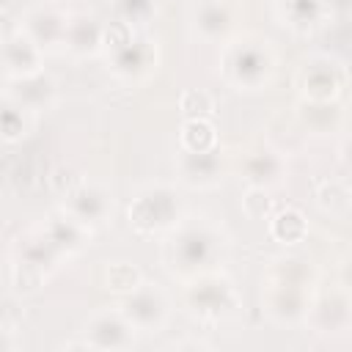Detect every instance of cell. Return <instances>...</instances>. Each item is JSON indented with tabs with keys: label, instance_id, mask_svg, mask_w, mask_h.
<instances>
[{
	"label": "cell",
	"instance_id": "1",
	"mask_svg": "<svg viewBox=\"0 0 352 352\" xmlns=\"http://www.w3.org/2000/svg\"><path fill=\"white\" fill-rule=\"evenodd\" d=\"M223 248H226V236L220 234V228H214L206 220H195V223L182 220L173 228V239L168 242V258L173 272L192 278L214 270V264L223 256Z\"/></svg>",
	"mask_w": 352,
	"mask_h": 352
},
{
	"label": "cell",
	"instance_id": "2",
	"mask_svg": "<svg viewBox=\"0 0 352 352\" xmlns=\"http://www.w3.org/2000/svg\"><path fill=\"white\" fill-rule=\"evenodd\" d=\"M223 72H226V80L236 85L239 91H258L272 80L275 55L267 41L253 38V36L226 41Z\"/></svg>",
	"mask_w": 352,
	"mask_h": 352
},
{
	"label": "cell",
	"instance_id": "3",
	"mask_svg": "<svg viewBox=\"0 0 352 352\" xmlns=\"http://www.w3.org/2000/svg\"><path fill=\"white\" fill-rule=\"evenodd\" d=\"M184 206L179 192L170 184H148L143 187L126 209L129 226L138 234H165L182 223Z\"/></svg>",
	"mask_w": 352,
	"mask_h": 352
},
{
	"label": "cell",
	"instance_id": "4",
	"mask_svg": "<svg viewBox=\"0 0 352 352\" xmlns=\"http://www.w3.org/2000/svg\"><path fill=\"white\" fill-rule=\"evenodd\" d=\"M104 50H107V60H110L113 74H118L124 80H140L143 74L151 72L154 58H157L151 41L135 36L132 28L118 22V19H116V25L107 28Z\"/></svg>",
	"mask_w": 352,
	"mask_h": 352
},
{
	"label": "cell",
	"instance_id": "5",
	"mask_svg": "<svg viewBox=\"0 0 352 352\" xmlns=\"http://www.w3.org/2000/svg\"><path fill=\"white\" fill-rule=\"evenodd\" d=\"M184 302L201 319H223L234 314L239 305L234 283L223 272H214V270L190 278L184 289Z\"/></svg>",
	"mask_w": 352,
	"mask_h": 352
},
{
	"label": "cell",
	"instance_id": "6",
	"mask_svg": "<svg viewBox=\"0 0 352 352\" xmlns=\"http://www.w3.org/2000/svg\"><path fill=\"white\" fill-rule=\"evenodd\" d=\"M118 308L138 333H160L170 314V302L165 292L157 283H146V280L135 286L129 294H124Z\"/></svg>",
	"mask_w": 352,
	"mask_h": 352
},
{
	"label": "cell",
	"instance_id": "7",
	"mask_svg": "<svg viewBox=\"0 0 352 352\" xmlns=\"http://www.w3.org/2000/svg\"><path fill=\"white\" fill-rule=\"evenodd\" d=\"M305 102H336L344 88V69L330 55H314L300 72Z\"/></svg>",
	"mask_w": 352,
	"mask_h": 352
},
{
	"label": "cell",
	"instance_id": "8",
	"mask_svg": "<svg viewBox=\"0 0 352 352\" xmlns=\"http://www.w3.org/2000/svg\"><path fill=\"white\" fill-rule=\"evenodd\" d=\"M135 327L129 324V319L121 314V308L116 311H96L88 322H85V346L88 349H129L135 344Z\"/></svg>",
	"mask_w": 352,
	"mask_h": 352
},
{
	"label": "cell",
	"instance_id": "9",
	"mask_svg": "<svg viewBox=\"0 0 352 352\" xmlns=\"http://www.w3.org/2000/svg\"><path fill=\"white\" fill-rule=\"evenodd\" d=\"M176 170H179V179L190 187H214L223 182V173H226V154L220 146L214 148H206V151H187L182 148L179 151V160H176Z\"/></svg>",
	"mask_w": 352,
	"mask_h": 352
},
{
	"label": "cell",
	"instance_id": "10",
	"mask_svg": "<svg viewBox=\"0 0 352 352\" xmlns=\"http://www.w3.org/2000/svg\"><path fill=\"white\" fill-rule=\"evenodd\" d=\"M44 52L60 50L66 41V28H69V14L60 11L58 6H36L22 16L19 25Z\"/></svg>",
	"mask_w": 352,
	"mask_h": 352
},
{
	"label": "cell",
	"instance_id": "11",
	"mask_svg": "<svg viewBox=\"0 0 352 352\" xmlns=\"http://www.w3.org/2000/svg\"><path fill=\"white\" fill-rule=\"evenodd\" d=\"M8 99H14L16 104H22L30 113H41L50 110L58 99V82L52 74H47L44 69L28 77H16V80H6V94Z\"/></svg>",
	"mask_w": 352,
	"mask_h": 352
},
{
	"label": "cell",
	"instance_id": "12",
	"mask_svg": "<svg viewBox=\"0 0 352 352\" xmlns=\"http://www.w3.org/2000/svg\"><path fill=\"white\" fill-rule=\"evenodd\" d=\"M63 209H66L72 217H77L82 226L91 228V226H99V223H104V220L110 217V212H113V198H110V192H107L104 187L85 182V184H77L74 190L66 192Z\"/></svg>",
	"mask_w": 352,
	"mask_h": 352
},
{
	"label": "cell",
	"instance_id": "13",
	"mask_svg": "<svg viewBox=\"0 0 352 352\" xmlns=\"http://www.w3.org/2000/svg\"><path fill=\"white\" fill-rule=\"evenodd\" d=\"M308 297L305 286L300 283H286V280H270L267 286V314L278 324H297L308 319Z\"/></svg>",
	"mask_w": 352,
	"mask_h": 352
},
{
	"label": "cell",
	"instance_id": "14",
	"mask_svg": "<svg viewBox=\"0 0 352 352\" xmlns=\"http://www.w3.org/2000/svg\"><path fill=\"white\" fill-rule=\"evenodd\" d=\"M41 58H44V50L22 28H16L14 33H8L3 38L6 80H16V77H28V74L41 72Z\"/></svg>",
	"mask_w": 352,
	"mask_h": 352
},
{
	"label": "cell",
	"instance_id": "15",
	"mask_svg": "<svg viewBox=\"0 0 352 352\" xmlns=\"http://www.w3.org/2000/svg\"><path fill=\"white\" fill-rule=\"evenodd\" d=\"M242 179L248 187L272 190L286 179V160L270 146H256L242 160Z\"/></svg>",
	"mask_w": 352,
	"mask_h": 352
},
{
	"label": "cell",
	"instance_id": "16",
	"mask_svg": "<svg viewBox=\"0 0 352 352\" xmlns=\"http://www.w3.org/2000/svg\"><path fill=\"white\" fill-rule=\"evenodd\" d=\"M195 33L209 44H226L234 30V8L228 0H198L192 11Z\"/></svg>",
	"mask_w": 352,
	"mask_h": 352
},
{
	"label": "cell",
	"instance_id": "17",
	"mask_svg": "<svg viewBox=\"0 0 352 352\" xmlns=\"http://www.w3.org/2000/svg\"><path fill=\"white\" fill-rule=\"evenodd\" d=\"M104 38H107V25H102L91 14H72L63 50L77 58H91L99 50H104Z\"/></svg>",
	"mask_w": 352,
	"mask_h": 352
},
{
	"label": "cell",
	"instance_id": "18",
	"mask_svg": "<svg viewBox=\"0 0 352 352\" xmlns=\"http://www.w3.org/2000/svg\"><path fill=\"white\" fill-rule=\"evenodd\" d=\"M316 333H341L352 322V300L344 292L322 294L308 308V319Z\"/></svg>",
	"mask_w": 352,
	"mask_h": 352
},
{
	"label": "cell",
	"instance_id": "19",
	"mask_svg": "<svg viewBox=\"0 0 352 352\" xmlns=\"http://www.w3.org/2000/svg\"><path fill=\"white\" fill-rule=\"evenodd\" d=\"M38 231H41L63 256H72V253H77L80 248H85V242H88V236H91V228L82 226L77 217H72L66 209L50 214V217L38 226Z\"/></svg>",
	"mask_w": 352,
	"mask_h": 352
},
{
	"label": "cell",
	"instance_id": "20",
	"mask_svg": "<svg viewBox=\"0 0 352 352\" xmlns=\"http://www.w3.org/2000/svg\"><path fill=\"white\" fill-rule=\"evenodd\" d=\"M66 256L36 228L33 234H28L25 239H19V245H16V250H14V261L16 264H25V267H30V270H36L38 275H50L60 261H63Z\"/></svg>",
	"mask_w": 352,
	"mask_h": 352
},
{
	"label": "cell",
	"instance_id": "21",
	"mask_svg": "<svg viewBox=\"0 0 352 352\" xmlns=\"http://www.w3.org/2000/svg\"><path fill=\"white\" fill-rule=\"evenodd\" d=\"M327 0H278V11L283 25H289L292 30H314L324 14H327Z\"/></svg>",
	"mask_w": 352,
	"mask_h": 352
},
{
	"label": "cell",
	"instance_id": "22",
	"mask_svg": "<svg viewBox=\"0 0 352 352\" xmlns=\"http://www.w3.org/2000/svg\"><path fill=\"white\" fill-rule=\"evenodd\" d=\"M270 234L283 242V245H294V242H302L305 234H308V220L300 209H280L278 214H272L270 220Z\"/></svg>",
	"mask_w": 352,
	"mask_h": 352
},
{
	"label": "cell",
	"instance_id": "23",
	"mask_svg": "<svg viewBox=\"0 0 352 352\" xmlns=\"http://www.w3.org/2000/svg\"><path fill=\"white\" fill-rule=\"evenodd\" d=\"M182 148L187 151H206L217 146V132L206 118H187L182 124V135H179Z\"/></svg>",
	"mask_w": 352,
	"mask_h": 352
},
{
	"label": "cell",
	"instance_id": "24",
	"mask_svg": "<svg viewBox=\"0 0 352 352\" xmlns=\"http://www.w3.org/2000/svg\"><path fill=\"white\" fill-rule=\"evenodd\" d=\"M113 11H116L118 22H124L129 28H140L157 16L160 0H113Z\"/></svg>",
	"mask_w": 352,
	"mask_h": 352
},
{
	"label": "cell",
	"instance_id": "25",
	"mask_svg": "<svg viewBox=\"0 0 352 352\" xmlns=\"http://www.w3.org/2000/svg\"><path fill=\"white\" fill-rule=\"evenodd\" d=\"M30 116H36V113H30L22 104H16L14 99L3 96V140L6 143L22 140L30 129Z\"/></svg>",
	"mask_w": 352,
	"mask_h": 352
},
{
	"label": "cell",
	"instance_id": "26",
	"mask_svg": "<svg viewBox=\"0 0 352 352\" xmlns=\"http://www.w3.org/2000/svg\"><path fill=\"white\" fill-rule=\"evenodd\" d=\"M104 283H107V289H113V292H118V294L124 297V294H129L135 286H140L143 278H140V272H138L132 264L116 261V264H110V267L104 270Z\"/></svg>",
	"mask_w": 352,
	"mask_h": 352
},
{
	"label": "cell",
	"instance_id": "27",
	"mask_svg": "<svg viewBox=\"0 0 352 352\" xmlns=\"http://www.w3.org/2000/svg\"><path fill=\"white\" fill-rule=\"evenodd\" d=\"M179 104H182V113L187 118H206L212 113V99L204 91H184Z\"/></svg>",
	"mask_w": 352,
	"mask_h": 352
},
{
	"label": "cell",
	"instance_id": "28",
	"mask_svg": "<svg viewBox=\"0 0 352 352\" xmlns=\"http://www.w3.org/2000/svg\"><path fill=\"white\" fill-rule=\"evenodd\" d=\"M242 206H245V212H248L250 217H256V220L267 217V212H270V195H267V190H261V187H248V195L242 198Z\"/></svg>",
	"mask_w": 352,
	"mask_h": 352
},
{
	"label": "cell",
	"instance_id": "29",
	"mask_svg": "<svg viewBox=\"0 0 352 352\" xmlns=\"http://www.w3.org/2000/svg\"><path fill=\"white\" fill-rule=\"evenodd\" d=\"M341 275H344V283L346 286H352V258L344 264V270H341Z\"/></svg>",
	"mask_w": 352,
	"mask_h": 352
},
{
	"label": "cell",
	"instance_id": "30",
	"mask_svg": "<svg viewBox=\"0 0 352 352\" xmlns=\"http://www.w3.org/2000/svg\"><path fill=\"white\" fill-rule=\"evenodd\" d=\"M344 160H346V162H352V138L344 143Z\"/></svg>",
	"mask_w": 352,
	"mask_h": 352
}]
</instances>
